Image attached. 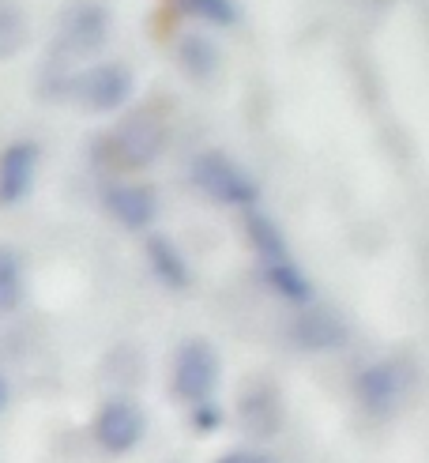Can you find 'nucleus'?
I'll list each match as a JSON object with an SVG mask.
<instances>
[{"instance_id":"obj_6","label":"nucleus","mask_w":429,"mask_h":463,"mask_svg":"<svg viewBox=\"0 0 429 463\" xmlns=\"http://www.w3.org/2000/svg\"><path fill=\"white\" fill-rule=\"evenodd\" d=\"M95 437L106 452H128L140 445L144 437V411L132 400H109L98 419H95Z\"/></svg>"},{"instance_id":"obj_12","label":"nucleus","mask_w":429,"mask_h":463,"mask_svg":"<svg viewBox=\"0 0 429 463\" xmlns=\"http://www.w3.org/2000/svg\"><path fill=\"white\" fill-rule=\"evenodd\" d=\"M264 279L275 287L283 298H290V302H309L312 298V287H309V279L302 275V268H294L290 260H271V264H264Z\"/></svg>"},{"instance_id":"obj_18","label":"nucleus","mask_w":429,"mask_h":463,"mask_svg":"<svg viewBox=\"0 0 429 463\" xmlns=\"http://www.w3.org/2000/svg\"><path fill=\"white\" fill-rule=\"evenodd\" d=\"M196 430H215L219 422H222V414H219V407L208 400V403H196Z\"/></svg>"},{"instance_id":"obj_16","label":"nucleus","mask_w":429,"mask_h":463,"mask_svg":"<svg viewBox=\"0 0 429 463\" xmlns=\"http://www.w3.org/2000/svg\"><path fill=\"white\" fill-rule=\"evenodd\" d=\"M23 294V271H19V257L12 249H0V313L15 309Z\"/></svg>"},{"instance_id":"obj_1","label":"nucleus","mask_w":429,"mask_h":463,"mask_svg":"<svg viewBox=\"0 0 429 463\" xmlns=\"http://www.w3.org/2000/svg\"><path fill=\"white\" fill-rule=\"evenodd\" d=\"M192 181L200 193L222 203H253L256 200V181L248 177L230 155L222 151H203L192 158Z\"/></svg>"},{"instance_id":"obj_19","label":"nucleus","mask_w":429,"mask_h":463,"mask_svg":"<svg viewBox=\"0 0 429 463\" xmlns=\"http://www.w3.org/2000/svg\"><path fill=\"white\" fill-rule=\"evenodd\" d=\"M219 463H271V459H264L256 452H230V456H222Z\"/></svg>"},{"instance_id":"obj_3","label":"nucleus","mask_w":429,"mask_h":463,"mask_svg":"<svg viewBox=\"0 0 429 463\" xmlns=\"http://www.w3.org/2000/svg\"><path fill=\"white\" fill-rule=\"evenodd\" d=\"M64 90L79 99L87 109L109 113L132 99V72L125 64H95V68H83L76 80H68Z\"/></svg>"},{"instance_id":"obj_5","label":"nucleus","mask_w":429,"mask_h":463,"mask_svg":"<svg viewBox=\"0 0 429 463\" xmlns=\"http://www.w3.org/2000/svg\"><path fill=\"white\" fill-rule=\"evenodd\" d=\"M109 34V19L98 5H76L68 8V15L61 19V42L57 50L68 61H87L90 53H98Z\"/></svg>"},{"instance_id":"obj_10","label":"nucleus","mask_w":429,"mask_h":463,"mask_svg":"<svg viewBox=\"0 0 429 463\" xmlns=\"http://www.w3.org/2000/svg\"><path fill=\"white\" fill-rule=\"evenodd\" d=\"M147 260H151V268H154V275L163 279L166 287H189V264H185V257L177 252V245L173 241H166V238H147Z\"/></svg>"},{"instance_id":"obj_17","label":"nucleus","mask_w":429,"mask_h":463,"mask_svg":"<svg viewBox=\"0 0 429 463\" xmlns=\"http://www.w3.org/2000/svg\"><path fill=\"white\" fill-rule=\"evenodd\" d=\"M181 8H185L189 15L203 19V23H215V27H230V23H238V5L234 0H177Z\"/></svg>"},{"instance_id":"obj_4","label":"nucleus","mask_w":429,"mask_h":463,"mask_svg":"<svg viewBox=\"0 0 429 463\" xmlns=\"http://www.w3.org/2000/svg\"><path fill=\"white\" fill-rule=\"evenodd\" d=\"M106 147H109V162H117L125 170H140V166H151V162L163 155L166 132L151 118H132L109 136Z\"/></svg>"},{"instance_id":"obj_8","label":"nucleus","mask_w":429,"mask_h":463,"mask_svg":"<svg viewBox=\"0 0 429 463\" xmlns=\"http://www.w3.org/2000/svg\"><path fill=\"white\" fill-rule=\"evenodd\" d=\"M106 207L113 219H121L128 230H144L158 215V196L144 184H109L106 189Z\"/></svg>"},{"instance_id":"obj_2","label":"nucleus","mask_w":429,"mask_h":463,"mask_svg":"<svg viewBox=\"0 0 429 463\" xmlns=\"http://www.w3.org/2000/svg\"><path fill=\"white\" fill-rule=\"evenodd\" d=\"M219 388V354L211 343L192 339L177 351L173 362V392L189 403H208Z\"/></svg>"},{"instance_id":"obj_9","label":"nucleus","mask_w":429,"mask_h":463,"mask_svg":"<svg viewBox=\"0 0 429 463\" xmlns=\"http://www.w3.org/2000/svg\"><path fill=\"white\" fill-rule=\"evenodd\" d=\"M294 339H298V346H305V351H331V346H343L347 328L328 309H305L294 320Z\"/></svg>"},{"instance_id":"obj_14","label":"nucleus","mask_w":429,"mask_h":463,"mask_svg":"<svg viewBox=\"0 0 429 463\" xmlns=\"http://www.w3.org/2000/svg\"><path fill=\"white\" fill-rule=\"evenodd\" d=\"M245 226H248V238H253V245H256V252L271 264V260H286V241H283V234H279V226L271 222L267 215H260V212H253L245 219Z\"/></svg>"},{"instance_id":"obj_7","label":"nucleus","mask_w":429,"mask_h":463,"mask_svg":"<svg viewBox=\"0 0 429 463\" xmlns=\"http://www.w3.org/2000/svg\"><path fill=\"white\" fill-rule=\"evenodd\" d=\"M38 170V147L34 144H12L0 155V203H15L31 193Z\"/></svg>"},{"instance_id":"obj_13","label":"nucleus","mask_w":429,"mask_h":463,"mask_svg":"<svg viewBox=\"0 0 429 463\" xmlns=\"http://www.w3.org/2000/svg\"><path fill=\"white\" fill-rule=\"evenodd\" d=\"M27 42V15L19 12L15 0H0V61H8Z\"/></svg>"},{"instance_id":"obj_20","label":"nucleus","mask_w":429,"mask_h":463,"mask_svg":"<svg viewBox=\"0 0 429 463\" xmlns=\"http://www.w3.org/2000/svg\"><path fill=\"white\" fill-rule=\"evenodd\" d=\"M8 403V384H5V377H0V407Z\"/></svg>"},{"instance_id":"obj_11","label":"nucleus","mask_w":429,"mask_h":463,"mask_svg":"<svg viewBox=\"0 0 429 463\" xmlns=\"http://www.w3.org/2000/svg\"><path fill=\"white\" fill-rule=\"evenodd\" d=\"M358 392L373 411H384V407H392V400L399 396V373L392 365H369V369H361Z\"/></svg>"},{"instance_id":"obj_15","label":"nucleus","mask_w":429,"mask_h":463,"mask_svg":"<svg viewBox=\"0 0 429 463\" xmlns=\"http://www.w3.org/2000/svg\"><path fill=\"white\" fill-rule=\"evenodd\" d=\"M177 57H181V64L189 68V76H196V80H208L215 72V64H219L215 45L203 42V38H185L181 42V50H177Z\"/></svg>"}]
</instances>
